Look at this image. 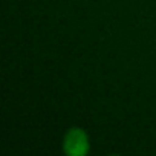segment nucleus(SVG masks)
<instances>
[{
    "instance_id": "nucleus-1",
    "label": "nucleus",
    "mask_w": 156,
    "mask_h": 156,
    "mask_svg": "<svg viewBox=\"0 0 156 156\" xmlns=\"http://www.w3.org/2000/svg\"><path fill=\"white\" fill-rule=\"evenodd\" d=\"M63 150L67 156H84L89 153V136L80 127H72L63 138Z\"/></svg>"
}]
</instances>
